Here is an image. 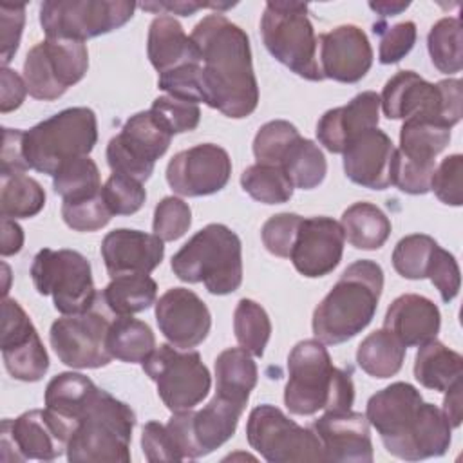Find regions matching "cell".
Returning a JSON list of instances; mask_svg holds the SVG:
<instances>
[{
	"instance_id": "cell-1",
	"label": "cell",
	"mask_w": 463,
	"mask_h": 463,
	"mask_svg": "<svg viewBox=\"0 0 463 463\" xmlns=\"http://www.w3.org/2000/svg\"><path fill=\"white\" fill-rule=\"evenodd\" d=\"M45 412L67 434L71 463L130 461L136 414L81 373H60L45 387Z\"/></svg>"
},
{
	"instance_id": "cell-2",
	"label": "cell",
	"mask_w": 463,
	"mask_h": 463,
	"mask_svg": "<svg viewBox=\"0 0 463 463\" xmlns=\"http://www.w3.org/2000/svg\"><path fill=\"white\" fill-rule=\"evenodd\" d=\"M190 36L201 51L203 103L232 119L248 118L259 105L248 34L213 13L199 20Z\"/></svg>"
},
{
	"instance_id": "cell-3",
	"label": "cell",
	"mask_w": 463,
	"mask_h": 463,
	"mask_svg": "<svg viewBox=\"0 0 463 463\" xmlns=\"http://www.w3.org/2000/svg\"><path fill=\"white\" fill-rule=\"evenodd\" d=\"M385 450L405 461L443 456L450 447V423L441 409L423 402L407 382H394L374 392L365 409Z\"/></svg>"
},
{
	"instance_id": "cell-4",
	"label": "cell",
	"mask_w": 463,
	"mask_h": 463,
	"mask_svg": "<svg viewBox=\"0 0 463 463\" xmlns=\"http://www.w3.org/2000/svg\"><path fill=\"white\" fill-rule=\"evenodd\" d=\"M383 289V269L371 259L349 264L313 311L315 338L336 345L362 333L373 320Z\"/></svg>"
},
{
	"instance_id": "cell-5",
	"label": "cell",
	"mask_w": 463,
	"mask_h": 463,
	"mask_svg": "<svg viewBox=\"0 0 463 463\" xmlns=\"http://www.w3.org/2000/svg\"><path fill=\"white\" fill-rule=\"evenodd\" d=\"M354 402L351 374L335 367L317 338L298 342L288 356L284 403L291 414L313 416L318 411H349Z\"/></svg>"
},
{
	"instance_id": "cell-6",
	"label": "cell",
	"mask_w": 463,
	"mask_h": 463,
	"mask_svg": "<svg viewBox=\"0 0 463 463\" xmlns=\"http://www.w3.org/2000/svg\"><path fill=\"white\" fill-rule=\"evenodd\" d=\"M170 266L183 282H203L212 295H230L242 282L241 239L226 224H206L174 253Z\"/></svg>"
},
{
	"instance_id": "cell-7",
	"label": "cell",
	"mask_w": 463,
	"mask_h": 463,
	"mask_svg": "<svg viewBox=\"0 0 463 463\" xmlns=\"http://www.w3.org/2000/svg\"><path fill=\"white\" fill-rule=\"evenodd\" d=\"M98 141V119L87 107H71L24 130L22 150L29 168L54 175L65 163L89 156Z\"/></svg>"
},
{
	"instance_id": "cell-8",
	"label": "cell",
	"mask_w": 463,
	"mask_h": 463,
	"mask_svg": "<svg viewBox=\"0 0 463 463\" xmlns=\"http://www.w3.org/2000/svg\"><path fill=\"white\" fill-rule=\"evenodd\" d=\"M260 36L269 54L297 76L322 81L318 38L307 18V4L295 0L266 2L260 18Z\"/></svg>"
},
{
	"instance_id": "cell-9",
	"label": "cell",
	"mask_w": 463,
	"mask_h": 463,
	"mask_svg": "<svg viewBox=\"0 0 463 463\" xmlns=\"http://www.w3.org/2000/svg\"><path fill=\"white\" fill-rule=\"evenodd\" d=\"M461 80L430 83L414 71L396 72L387 80L380 96V107L389 119L425 118L450 128L461 119Z\"/></svg>"
},
{
	"instance_id": "cell-10",
	"label": "cell",
	"mask_w": 463,
	"mask_h": 463,
	"mask_svg": "<svg viewBox=\"0 0 463 463\" xmlns=\"http://www.w3.org/2000/svg\"><path fill=\"white\" fill-rule=\"evenodd\" d=\"M31 279L36 291L49 295L61 315L89 311L99 298L90 262L76 250H40L31 264Z\"/></svg>"
},
{
	"instance_id": "cell-11",
	"label": "cell",
	"mask_w": 463,
	"mask_h": 463,
	"mask_svg": "<svg viewBox=\"0 0 463 463\" xmlns=\"http://www.w3.org/2000/svg\"><path fill=\"white\" fill-rule=\"evenodd\" d=\"M143 371L156 383L161 402L172 412L199 405L212 385L208 367L197 351L177 349L172 344L156 347L143 362Z\"/></svg>"
},
{
	"instance_id": "cell-12",
	"label": "cell",
	"mask_w": 463,
	"mask_h": 463,
	"mask_svg": "<svg viewBox=\"0 0 463 463\" xmlns=\"http://www.w3.org/2000/svg\"><path fill=\"white\" fill-rule=\"evenodd\" d=\"M137 4L128 0H47L40 25L47 38L83 42L125 25Z\"/></svg>"
},
{
	"instance_id": "cell-13",
	"label": "cell",
	"mask_w": 463,
	"mask_h": 463,
	"mask_svg": "<svg viewBox=\"0 0 463 463\" xmlns=\"http://www.w3.org/2000/svg\"><path fill=\"white\" fill-rule=\"evenodd\" d=\"M246 438L269 463L324 461L322 445L311 427H300L279 407L264 403L255 407L246 423Z\"/></svg>"
},
{
	"instance_id": "cell-14",
	"label": "cell",
	"mask_w": 463,
	"mask_h": 463,
	"mask_svg": "<svg viewBox=\"0 0 463 463\" xmlns=\"http://www.w3.org/2000/svg\"><path fill=\"white\" fill-rule=\"evenodd\" d=\"M87 69L89 51L83 42L45 38L29 49L24 61V80L34 99L52 101L78 83Z\"/></svg>"
},
{
	"instance_id": "cell-15",
	"label": "cell",
	"mask_w": 463,
	"mask_h": 463,
	"mask_svg": "<svg viewBox=\"0 0 463 463\" xmlns=\"http://www.w3.org/2000/svg\"><path fill=\"white\" fill-rule=\"evenodd\" d=\"M172 134L165 130L150 110L130 116L121 132L107 145V163L112 174L146 181L156 161L168 150Z\"/></svg>"
},
{
	"instance_id": "cell-16",
	"label": "cell",
	"mask_w": 463,
	"mask_h": 463,
	"mask_svg": "<svg viewBox=\"0 0 463 463\" xmlns=\"http://www.w3.org/2000/svg\"><path fill=\"white\" fill-rule=\"evenodd\" d=\"M109 327V318L94 306L89 311L54 320L49 342L61 364L72 369H98L112 360L107 347Z\"/></svg>"
},
{
	"instance_id": "cell-17",
	"label": "cell",
	"mask_w": 463,
	"mask_h": 463,
	"mask_svg": "<svg viewBox=\"0 0 463 463\" xmlns=\"http://www.w3.org/2000/svg\"><path fill=\"white\" fill-rule=\"evenodd\" d=\"M2 358L7 373L20 382H38L49 369V354L29 315L14 298L2 302Z\"/></svg>"
},
{
	"instance_id": "cell-18",
	"label": "cell",
	"mask_w": 463,
	"mask_h": 463,
	"mask_svg": "<svg viewBox=\"0 0 463 463\" xmlns=\"http://www.w3.org/2000/svg\"><path fill=\"white\" fill-rule=\"evenodd\" d=\"M232 175L228 152L213 143H201L177 152L166 166L168 186L183 197H203L222 190Z\"/></svg>"
},
{
	"instance_id": "cell-19",
	"label": "cell",
	"mask_w": 463,
	"mask_h": 463,
	"mask_svg": "<svg viewBox=\"0 0 463 463\" xmlns=\"http://www.w3.org/2000/svg\"><path fill=\"white\" fill-rule=\"evenodd\" d=\"M0 449L4 461H52L67 450V438L43 409H33L2 420Z\"/></svg>"
},
{
	"instance_id": "cell-20",
	"label": "cell",
	"mask_w": 463,
	"mask_h": 463,
	"mask_svg": "<svg viewBox=\"0 0 463 463\" xmlns=\"http://www.w3.org/2000/svg\"><path fill=\"white\" fill-rule=\"evenodd\" d=\"M344 242V230L335 219L324 215L302 217L289 259L300 275L318 279L329 275L340 264Z\"/></svg>"
},
{
	"instance_id": "cell-21",
	"label": "cell",
	"mask_w": 463,
	"mask_h": 463,
	"mask_svg": "<svg viewBox=\"0 0 463 463\" xmlns=\"http://www.w3.org/2000/svg\"><path fill=\"white\" fill-rule=\"evenodd\" d=\"M156 320L163 336L177 349L199 345L212 327L206 304L186 288H170L156 300Z\"/></svg>"
},
{
	"instance_id": "cell-22",
	"label": "cell",
	"mask_w": 463,
	"mask_h": 463,
	"mask_svg": "<svg viewBox=\"0 0 463 463\" xmlns=\"http://www.w3.org/2000/svg\"><path fill=\"white\" fill-rule=\"evenodd\" d=\"M311 429L322 445L324 461L371 463L373 441L365 414L354 411H327L313 421Z\"/></svg>"
},
{
	"instance_id": "cell-23",
	"label": "cell",
	"mask_w": 463,
	"mask_h": 463,
	"mask_svg": "<svg viewBox=\"0 0 463 463\" xmlns=\"http://www.w3.org/2000/svg\"><path fill=\"white\" fill-rule=\"evenodd\" d=\"M318 63L324 80L340 83L360 81L373 65V47L367 34L353 25H338L318 36Z\"/></svg>"
},
{
	"instance_id": "cell-24",
	"label": "cell",
	"mask_w": 463,
	"mask_h": 463,
	"mask_svg": "<svg viewBox=\"0 0 463 463\" xmlns=\"http://www.w3.org/2000/svg\"><path fill=\"white\" fill-rule=\"evenodd\" d=\"M342 154L344 172L353 183L371 190H385L392 186L396 146L378 127L356 136Z\"/></svg>"
},
{
	"instance_id": "cell-25",
	"label": "cell",
	"mask_w": 463,
	"mask_h": 463,
	"mask_svg": "<svg viewBox=\"0 0 463 463\" xmlns=\"http://www.w3.org/2000/svg\"><path fill=\"white\" fill-rule=\"evenodd\" d=\"M101 257L110 279L137 273L148 275L161 264L165 244L154 233L118 228L103 237Z\"/></svg>"
},
{
	"instance_id": "cell-26",
	"label": "cell",
	"mask_w": 463,
	"mask_h": 463,
	"mask_svg": "<svg viewBox=\"0 0 463 463\" xmlns=\"http://www.w3.org/2000/svg\"><path fill=\"white\" fill-rule=\"evenodd\" d=\"M378 121L380 96L374 90H364L347 105L324 112L317 123V139L326 150L342 154L356 136L378 127Z\"/></svg>"
},
{
	"instance_id": "cell-27",
	"label": "cell",
	"mask_w": 463,
	"mask_h": 463,
	"mask_svg": "<svg viewBox=\"0 0 463 463\" xmlns=\"http://www.w3.org/2000/svg\"><path fill=\"white\" fill-rule=\"evenodd\" d=\"M383 327L389 329L405 347H420L438 336L441 315L430 298L416 293H405L394 298L387 307Z\"/></svg>"
},
{
	"instance_id": "cell-28",
	"label": "cell",
	"mask_w": 463,
	"mask_h": 463,
	"mask_svg": "<svg viewBox=\"0 0 463 463\" xmlns=\"http://www.w3.org/2000/svg\"><path fill=\"white\" fill-rule=\"evenodd\" d=\"M146 52L152 67L163 74L188 63H201V51L183 25L168 14L156 16L148 27Z\"/></svg>"
},
{
	"instance_id": "cell-29",
	"label": "cell",
	"mask_w": 463,
	"mask_h": 463,
	"mask_svg": "<svg viewBox=\"0 0 463 463\" xmlns=\"http://www.w3.org/2000/svg\"><path fill=\"white\" fill-rule=\"evenodd\" d=\"M463 374V356L447 347L445 344L429 340L420 345L414 358V378L430 391L445 392L452 383L461 380Z\"/></svg>"
},
{
	"instance_id": "cell-30",
	"label": "cell",
	"mask_w": 463,
	"mask_h": 463,
	"mask_svg": "<svg viewBox=\"0 0 463 463\" xmlns=\"http://www.w3.org/2000/svg\"><path fill=\"white\" fill-rule=\"evenodd\" d=\"M257 364L242 347L224 349L215 358V392L242 405L257 385Z\"/></svg>"
},
{
	"instance_id": "cell-31",
	"label": "cell",
	"mask_w": 463,
	"mask_h": 463,
	"mask_svg": "<svg viewBox=\"0 0 463 463\" xmlns=\"http://www.w3.org/2000/svg\"><path fill=\"white\" fill-rule=\"evenodd\" d=\"M340 226L344 237L356 250H378L391 235L389 217L373 203H354L344 213Z\"/></svg>"
},
{
	"instance_id": "cell-32",
	"label": "cell",
	"mask_w": 463,
	"mask_h": 463,
	"mask_svg": "<svg viewBox=\"0 0 463 463\" xmlns=\"http://www.w3.org/2000/svg\"><path fill=\"white\" fill-rule=\"evenodd\" d=\"M450 141V127L425 118L403 119L400 130V152L416 163L436 165V156Z\"/></svg>"
},
{
	"instance_id": "cell-33",
	"label": "cell",
	"mask_w": 463,
	"mask_h": 463,
	"mask_svg": "<svg viewBox=\"0 0 463 463\" xmlns=\"http://www.w3.org/2000/svg\"><path fill=\"white\" fill-rule=\"evenodd\" d=\"M99 297L110 313L118 317H130L156 304L157 284L152 277L143 273L119 275L107 284Z\"/></svg>"
},
{
	"instance_id": "cell-34",
	"label": "cell",
	"mask_w": 463,
	"mask_h": 463,
	"mask_svg": "<svg viewBox=\"0 0 463 463\" xmlns=\"http://www.w3.org/2000/svg\"><path fill=\"white\" fill-rule=\"evenodd\" d=\"M407 347L385 327L369 333L356 349V362L373 378L394 376L405 360Z\"/></svg>"
},
{
	"instance_id": "cell-35",
	"label": "cell",
	"mask_w": 463,
	"mask_h": 463,
	"mask_svg": "<svg viewBox=\"0 0 463 463\" xmlns=\"http://www.w3.org/2000/svg\"><path fill=\"white\" fill-rule=\"evenodd\" d=\"M107 347L116 360L141 364L156 349V336L146 322L132 318V315L118 317L110 322Z\"/></svg>"
},
{
	"instance_id": "cell-36",
	"label": "cell",
	"mask_w": 463,
	"mask_h": 463,
	"mask_svg": "<svg viewBox=\"0 0 463 463\" xmlns=\"http://www.w3.org/2000/svg\"><path fill=\"white\" fill-rule=\"evenodd\" d=\"M0 212L7 219H29L45 206L42 184L25 174H0Z\"/></svg>"
},
{
	"instance_id": "cell-37",
	"label": "cell",
	"mask_w": 463,
	"mask_h": 463,
	"mask_svg": "<svg viewBox=\"0 0 463 463\" xmlns=\"http://www.w3.org/2000/svg\"><path fill=\"white\" fill-rule=\"evenodd\" d=\"M280 168L289 177L293 188L300 190L317 188L327 174L324 152L315 141L302 136L289 146L280 163Z\"/></svg>"
},
{
	"instance_id": "cell-38",
	"label": "cell",
	"mask_w": 463,
	"mask_h": 463,
	"mask_svg": "<svg viewBox=\"0 0 463 463\" xmlns=\"http://www.w3.org/2000/svg\"><path fill=\"white\" fill-rule=\"evenodd\" d=\"M427 49L432 65L445 74L459 72L463 67V36L458 16L439 18L427 34Z\"/></svg>"
},
{
	"instance_id": "cell-39",
	"label": "cell",
	"mask_w": 463,
	"mask_h": 463,
	"mask_svg": "<svg viewBox=\"0 0 463 463\" xmlns=\"http://www.w3.org/2000/svg\"><path fill=\"white\" fill-rule=\"evenodd\" d=\"M242 190L264 204H282L293 195V184L280 166L255 163L241 174Z\"/></svg>"
},
{
	"instance_id": "cell-40",
	"label": "cell",
	"mask_w": 463,
	"mask_h": 463,
	"mask_svg": "<svg viewBox=\"0 0 463 463\" xmlns=\"http://www.w3.org/2000/svg\"><path fill=\"white\" fill-rule=\"evenodd\" d=\"M233 333L242 349L251 356H262L271 335L266 309L251 298H241L233 311Z\"/></svg>"
},
{
	"instance_id": "cell-41",
	"label": "cell",
	"mask_w": 463,
	"mask_h": 463,
	"mask_svg": "<svg viewBox=\"0 0 463 463\" xmlns=\"http://www.w3.org/2000/svg\"><path fill=\"white\" fill-rule=\"evenodd\" d=\"M52 188L63 201H78L101 192L98 165L89 157H76L65 163L52 175Z\"/></svg>"
},
{
	"instance_id": "cell-42",
	"label": "cell",
	"mask_w": 463,
	"mask_h": 463,
	"mask_svg": "<svg viewBox=\"0 0 463 463\" xmlns=\"http://www.w3.org/2000/svg\"><path fill=\"white\" fill-rule=\"evenodd\" d=\"M438 242L425 233H412L398 241L392 251V266L398 275L409 280L427 279V269Z\"/></svg>"
},
{
	"instance_id": "cell-43",
	"label": "cell",
	"mask_w": 463,
	"mask_h": 463,
	"mask_svg": "<svg viewBox=\"0 0 463 463\" xmlns=\"http://www.w3.org/2000/svg\"><path fill=\"white\" fill-rule=\"evenodd\" d=\"M300 137L297 127L286 119L264 123L253 139V156L260 165L280 166L289 146Z\"/></svg>"
},
{
	"instance_id": "cell-44",
	"label": "cell",
	"mask_w": 463,
	"mask_h": 463,
	"mask_svg": "<svg viewBox=\"0 0 463 463\" xmlns=\"http://www.w3.org/2000/svg\"><path fill=\"white\" fill-rule=\"evenodd\" d=\"M150 112L159 121V125L172 136L195 130L201 119V110L197 103L179 99L168 94L156 98Z\"/></svg>"
},
{
	"instance_id": "cell-45",
	"label": "cell",
	"mask_w": 463,
	"mask_h": 463,
	"mask_svg": "<svg viewBox=\"0 0 463 463\" xmlns=\"http://www.w3.org/2000/svg\"><path fill=\"white\" fill-rule=\"evenodd\" d=\"M61 217L63 222L74 232H96L109 224L112 213L99 192L85 199L63 201Z\"/></svg>"
},
{
	"instance_id": "cell-46",
	"label": "cell",
	"mask_w": 463,
	"mask_h": 463,
	"mask_svg": "<svg viewBox=\"0 0 463 463\" xmlns=\"http://www.w3.org/2000/svg\"><path fill=\"white\" fill-rule=\"evenodd\" d=\"M101 195L112 215H132L141 210L146 199L143 183L121 174H112L105 181Z\"/></svg>"
},
{
	"instance_id": "cell-47",
	"label": "cell",
	"mask_w": 463,
	"mask_h": 463,
	"mask_svg": "<svg viewBox=\"0 0 463 463\" xmlns=\"http://www.w3.org/2000/svg\"><path fill=\"white\" fill-rule=\"evenodd\" d=\"M192 224V210L188 203L179 197H163L154 210L152 230L163 242L177 241L183 237Z\"/></svg>"
},
{
	"instance_id": "cell-48",
	"label": "cell",
	"mask_w": 463,
	"mask_h": 463,
	"mask_svg": "<svg viewBox=\"0 0 463 463\" xmlns=\"http://www.w3.org/2000/svg\"><path fill=\"white\" fill-rule=\"evenodd\" d=\"M430 190L441 203L449 206L463 204V156L461 154L447 156L434 168Z\"/></svg>"
},
{
	"instance_id": "cell-49",
	"label": "cell",
	"mask_w": 463,
	"mask_h": 463,
	"mask_svg": "<svg viewBox=\"0 0 463 463\" xmlns=\"http://www.w3.org/2000/svg\"><path fill=\"white\" fill-rule=\"evenodd\" d=\"M300 221H302L300 215L289 213V212L271 215L262 224V230H260V237L266 250L275 257L289 259Z\"/></svg>"
},
{
	"instance_id": "cell-50",
	"label": "cell",
	"mask_w": 463,
	"mask_h": 463,
	"mask_svg": "<svg viewBox=\"0 0 463 463\" xmlns=\"http://www.w3.org/2000/svg\"><path fill=\"white\" fill-rule=\"evenodd\" d=\"M203 65L188 63L174 71L163 72L157 78V87L168 96L199 103L203 101Z\"/></svg>"
},
{
	"instance_id": "cell-51",
	"label": "cell",
	"mask_w": 463,
	"mask_h": 463,
	"mask_svg": "<svg viewBox=\"0 0 463 463\" xmlns=\"http://www.w3.org/2000/svg\"><path fill=\"white\" fill-rule=\"evenodd\" d=\"M427 279L436 286L439 291V297L443 302H450L458 297L459 286H461V273L456 257L443 250L439 244L436 246L429 269H427Z\"/></svg>"
},
{
	"instance_id": "cell-52",
	"label": "cell",
	"mask_w": 463,
	"mask_h": 463,
	"mask_svg": "<svg viewBox=\"0 0 463 463\" xmlns=\"http://www.w3.org/2000/svg\"><path fill=\"white\" fill-rule=\"evenodd\" d=\"M374 33L380 34V49H378V60L383 65L398 63L402 58H405L411 49L416 43V24L407 20L394 24L392 27L385 29H374Z\"/></svg>"
},
{
	"instance_id": "cell-53",
	"label": "cell",
	"mask_w": 463,
	"mask_h": 463,
	"mask_svg": "<svg viewBox=\"0 0 463 463\" xmlns=\"http://www.w3.org/2000/svg\"><path fill=\"white\" fill-rule=\"evenodd\" d=\"M436 165H421L407 159L398 148L392 163V186L411 195H423L430 192V181Z\"/></svg>"
},
{
	"instance_id": "cell-54",
	"label": "cell",
	"mask_w": 463,
	"mask_h": 463,
	"mask_svg": "<svg viewBox=\"0 0 463 463\" xmlns=\"http://www.w3.org/2000/svg\"><path fill=\"white\" fill-rule=\"evenodd\" d=\"M25 24L24 4H0V58L2 67L13 60Z\"/></svg>"
},
{
	"instance_id": "cell-55",
	"label": "cell",
	"mask_w": 463,
	"mask_h": 463,
	"mask_svg": "<svg viewBox=\"0 0 463 463\" xmlns=\"http://www.w3.org/2000/svg\"><path fill=\"white\" fill-rule=\"evenodd\" d=\"M143 454L148 461H183L181 452L177 450L172 434L166 425L159 421H148L143 427L141 434Z\"/></svg>"
},
{
	"instance_id": "cell-56",
	"label": "cell",
	"mask_w": 463,
	"mask_h": 463,
	"mask_svg": "<svg viewBox=\"0 0 463 463\" xmlns=\"http://www.w3.org/2000/svg\"><path fill=\"white\" fill-rule=\"evenodd\" d=\"M22 139H24V130L4 127L0 174H25L29 170L24 157V150H22Z\"/></svg>"
},
{
	"instance_id": "cell-57",
	"label": "cell",
	"mask_w": 463,
	"mask_h": 463,
	"mask_svg": "<svg viewBox=\"0 0 463 463\" xmlns=\"http://www.w3.org/2000/svg\"><path fill=\"white\" fill-rule=\"evenodd\" d=\"M0 110L2 114H7L11 110H16L27 94V85L24 76H20L16 71L9 67H2L0 71Z\"/></svg>"
},
{
	"instance_id": "cell-58",
	"label": "cell",
	"mask_w": 463,
	"mask_h": 463,
	"mask_svg": "<svg viewBox=\"0 0 463 463\" xmlns=\"http://www.w3.org/2000/svg\"><path fill=\"white\" fill-rule=\"evenodd\" d=\"M141 9L145 11H152V13H166L168 16L170 14H181V16H190L194 13H197L199 9H204V7H212V9H228L235 4H219V2H194V0H174V2H143V4H137Z\"/></svg>"
},
{
	"instance_id": "cell-59",
	"label": "cell",
	"mask_w": 463,
	"mask_h": 463,
	"mask_svg": "<svg viewBox=\"0 0 463 463\" xmlns=\"http://www.w3.org/2000/svg\"><path fill=\"white\" fill-rule=\"evenodd\" d=\"M24 246V230L14 219L2 217V246L0 253L2 257L14 255Z\"/></svg>"
},
{
	"instance_id": "cell-60",
	"label": "cell",
	"mask_w": 463,
	"mask_h": 463,
	"mask_svg": "<svg viewBox=\"0 0 463 463\" xmlns=\"http://www.w3.org/2000/svg\"><path fill=\"white\" fill-rule=\"evenodd\" d=\"M461 380L452 383L445 392L443 400V414L447 416L450 427H459L463 420V405H461Z\"/></svg>"
},
{
	"instance_id": "cell-61",
	"label": "cell",
	"mask_w": 463,
	"mask_h": 463,
	"mask_svg": "<svg viewBox=\"0 0 463 463\" xmlns=\"http://www.w3.org/2000/svg\"><path fill=\"white\" fill-rule=\"evenodd\" d=\"M411 4L409 2H398V0H382V2H369V7L378 13L380 16L387 18V16H396L402 11H405Z\"/></svg>"
}]
</instances>
